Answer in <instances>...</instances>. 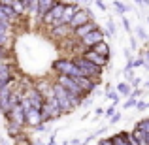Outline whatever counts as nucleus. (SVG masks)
<instances>
[{"label": "nucleus", "instance_id": "393cba45", "mask_svg": "<svg viewBox=\"0 0 149 145\" xmlns=\"http://www.w3.org/2000/svg\"><path fill=\"white\" fill-rule=\"evenodd\" d=\"M113 8H115V11H117V13H121V15H125L128 11V6H127V4H123V2H119V0L113 2Z\"/></svg>", "mask_w": 149, "mask_h": 145}, {"label": "nucleus", "instance_id": "2eb2a0df", "mask_svg": "<svg viewBox=\"0 0 149 145\" xmlns=\"http://www.w3.org/2000/svg\"><path fill=\"white\" fill-rule=\"evenodd\" d=\"M55 6L53 0H38V11H36V17L38 21H42V19L45 17V15L51 11V8Z\"/></svg>", "mask_w": 149, "mask_h": 145}, {"label": "nucleus", "instance_id": "a878e982", "mask_svg": "<svg viewBox=\"0 0 149 145\" xmlns=\"http://www.w3.org/2000/svg\"><path fill=\"white\" fill-rule=\"evenodd\" d=\"M106 96H108L109 100H113V105H117V104H119V94H117L115 91H111V89H109V91L106 92Z\"/></svg>", "mask_w": 149, "mask_h": 145}, {"label": "nucleus", "instance_id": "dca6fc26", "mask_svg": "<svg viewBox=\"0 0 149 145\" xmlns=\"http://www.w3.org/2000/svg\"><path fill=\"white\" fill-rule=\"evenodd\" d=\"M13 79V70H11V66H8V68L0 70V89L6 87L10 81Z\"/></svg>", "mask_w": 149, "mask_h": 145}, {"label": "nucleus", "instance_id": "bb28decb", "mask_svg": "<svg viewBox=\"0 0 149 145\" xmlns=\"http://www.w3.org/2000/svg\"><path fill=\"white\" fill-rule=\"evenodd\" d=\"M125 139H127L128 145H140L138 142H136V138L132 136V132H125Z\"/></svg>", "mask_w": 149, "mask_h": 145}, {"label": "nucleus", "instance_id": "e433bc0d", "mask_svg": "<svg viewBox=\"0 0 149 145\" xmlns=\"http://www.w3.org/2000/svg\"><path fill=\"white\" fill-rule=\"evenodd\" d=\"M136 32H138V36H140V38H142V40H147V36H146V30H143V28H142V26H140V28H138V30H136Z\"/></svg>", "mask_w": 149, "mask_h": 145}, {"label": "nucleus", "instance_id": "4c0bfd02", "mask_svg": "<svg viewBox=\"0 0 149 145\" xmlns=\"http://www.w3.org/2000/svg\"><path fill=\"white\" fill-rule=\"evenodd\" d=\"M142 58H143V62H146V64H149V49L142 53Z\"/></svg>", "mask_w": 149, "mask_h": 145}, {"label": "nucleus", "instance_id": "37998d69", "mask_svg": "<svg viewBox=\"0 0 149 145\" xmlns=\"http://www.w3.org/2000/svg\"><path fill=\"white\" fill-rule=\"evenodd\" d=\"M117 121H121V113H119V111H117L115 115L111 117V123H117Z\"/></svg>", "mask_w": 149, "mask_h": 145}, {"label": "nucleus", "instance_id": "20e7f679", "mask_svg": "<svg viewBox=\"0 0 149 145\" xmlns=\"http://www.w3.org/2000/svg\"><path fill=\"white\" fill-rule=\"evenodd\" d=\"M57 85H61L62 89H64L66 92H70V94L77 96V98H87L83 91H81V87L77 85V81L74 79V77H66V76H57V81H55Z\"/></svg>", "mask_w": 149, "mask_h": 145}, {"label": "nucleus", "instance_id": "ddd939ff", "mask_svg": "<svg viewBox=\"0 0 149 145\" xmlns=\"http://www.w3.org/2000/svg\"><path fill=\"white\" fill-rule=\"evenodd\" d=\"M25 124L30 128H36L38 124H42V113L38 109H30L25 113Z\"/></svg>", "mask_w": 149, "mask_h": 145}, {"label": "nucleus", "instance_id": "c9c22d12", "mask_svg": "<svg viewBox=\"0 0 149 145\" xmlns=\"http://www.w3.org/2000/svg\"><path fill=\"white\" fill-rule=\"evenodd\" d=\"M147 105H149V102H138V104H136V108H138L140 111H143V109H146Z\"/></svg>", "mask_w": 149, "mask_h": 145}, {"label": "nucleus", "instance_id": "c03bdc74", "mask_svg": "<svg viewBox=\"0 0 149 145\" xmlns=\"http://www.w3.org/2000/svg\"><path fill=\"white\" fill-rule=\"evenodd\" d=\"M96 6H98V10H102V11L106 10V2H102V0H98V2H96Z\"/></svg>", "mask_w": 149, "mask_h": 145}, {"label": "nucleus", "instance_id": "1a4fd4ad", "mask_svg": "<svg viewBox=\"0 0 149 145\" xmlns=\"http://www.w3.org/2000/svg\"><path fill=\"white\" fill-rule=\"evenodd\" d=\"M98 28H100V26H98V23H96V21H89V23H85L83 26H79V28H76V30H74V34H72V36L76 38L77 42H79V40H83V38L87 36V34L95 32V30H98Z\"/></svg>", "mask_w": 149, "mask_h": 145}, {"label": "nucleus", "instance_id": "c756f323", "mask_svg": "<svg viewBox=\"0 0 149 145\" xmlns=\"http://www.w3.org/2000/svg\"><path fill=\"white\" fill-rule=\"evenodd\" d=\"M146 62H143V58L142 57H138L136 60H132V68H140V66H143Z\"/></svg>", "mask_w": 149, "mask_h": 145}, {"label": "nucleus", "instance_id": "f704fd0d", "mask_svg": "<svg viewBox=\"0 0 149 145\" xmlns=\"http://www.w3.org/2000/svg\"><path fill=\"white\" fill-rule=\"evenodd\" d=\"M125 77H127V83L130 85L132 79H134V74H132V72H125Z\"/></svg>", "mask_w": 149, "mask_h": 145}, {"label": "nucleus", "instance_id": "a18cd8bd", "mask_svg": "<svg viewBox=\"0 0 149 145\" xmlns=\"http://www.w3.org/2000/svg\"><path fill=\"white\" fill-rule=\"evenodd\" d=\"M98 145H113V143H111V142H109V138H108V139H102V142H100Z\"/></svg>", "mask_w": 149, "mask_h": 145}, {"label": "nucleus", "instance_id": "a19ab883", "mask_svg": "<svg viewBox=\"0 0 149 145\" xmlns=\"http://www.w3.org/2000/svg\"><path fill=\"white\" fill-rule=\"evenodd\" d=\"M130 47H132V49L138 47V42H136V38H134V36H130Z\"/></svg>", "mask_w": 149, "mask_h": 145}, {"label": "nucleus", "instance_id": "7c9ffc66", "mask_svg": "<svg viewBox=\"0 0 149 145\" xmlns=\"http://www.w3.org/2000/svg\"><path fill=\"white\" fill-rule=\"evenodd\" d=\"M108 34H111V36H113V34H115V23H113L111 19H109V21H108Z\"/></svg>", "mask_w": 149, "mask_h": 145}, {"label": "nucleus", "instance_id": "49530a36", "mask_svg": "<svg viewBox=\"0 0 149 145\" xmlns=\"http://www.w3.org/2000/svg\"><path fill=\"white\" fill-rule=\"evenodd\" d=\"M143 87H149V81H146V83H143Z\"/></svg>", "mask_w": 149, "mask_h": 145}, {"label": "nucleus", "instance_id": "39448f33", "mask_svg": "<svg viewBox=\"0 0 149 145\" xmlns=\"http://www.w3.org/2000/svg\"><path fill=\"white\" fill-rule=\"evenodd\" d=\"M89 21H93V13H91V10H83V8H81L79 11H77L76 15H74L72 17V21H70V28L72 30H76V28H79V26H83L85 23H89Z\"/></svg>", "mask_w": 149, "mask_h": 145}, {"label": "nucleus", "instance_id": "4468645a", "mask_svg": "<svg viewBox=\"0 0 149 145\" xmlns=\"http://www.w3.org/2000/svg\"><path fill=\"white\" fill-rule=\"evenodd\" d=\"M76 81H77V85L81 87V91H83V92H85L87 96L91 94V92L95 91L96 87H98V83H96V81L89 79V77H83V76H81V77H76Z\"/></svg>", "mask_w": 149, "mask_h": 145}, {"label": "nucleus", "instance_id": "f3484780", "mask_svg": "<svg viewBox=\"0 0 149 145\" xmlns=\"http://www.w3.org/2000/svg\"><path fill=\"white\" fill-rule=\"evenodd\" d=\"M10 6H11V10H13V13L17 15V17H23V15H26L25 2H23V0H10Z\"/></svg>", "mask_w": 149, "mask_h": 145}, {"label": "nucleus", "instance_id": "f8f14e48", "mask_svg": "<svg viewBox=\"0 0 149 145\" xmlns=\"http://www.w3.org/2000/svg\"><path fill=\"white\" fill-rule=\"evenodd\" d=\"M8 121H10V123L19 124L21 128L25 126V111H23L21 105H15V108H11L10 115H8Z\"/></svg>", "mask_w": 149, "mask_h": 145}, {"label": "nucleus", "instance_id": "5701e85b", "mask_svg": "<svg viewBox=\"0 0 149 145\" xmlns=\"http://www.w3.org/2000/svg\"><path fill=\"white\" fill-rule=\"evenodd\" d=\"M130 91H132V89H130V85H128L127 81H125V83H119V85H117V94L128 96V94H130Z\"/></svg>", "mask_w": 149, "mask_h": 145}, {"label": "nucleus", "instance_id": "c85d7f7f", "mask_svg": "<svg viewBox=\"0 0 149 145\" xmlns=\"http://www.w3.org/2000/svg\"><path fill=\"white\" fill-rule=\"evenodd\" d=\"M136 104H138V100H136V98H128V100L125 102V105H123V108H125V109H128V108H134Z\"/></svg>", "mask_w": 149, "mask_h": 145}, {"label": "nucleus", "instance_id": "9b49d317", "mask_svg": "<svg viewBox=\"0 0 149 145\" xmlns=\"http://www.w3.org/2000/svg\"><path fill=\"white\" fill-rule=\"evenodd\" d=\"M81 10V6L79 4H70V2H66V8H64V13H62V19H61V25H70V21H72V17L77 13V11Z\"/></svg>", "mask_w": 149, "mask_h": 145}, {"label": "nucleus", "instance_id": "f257e3e1", "mask_svg": "<svg viewBox=\"0 0 149 145\" xmlns=\"http://www.w3.org/2000/svg\"><path fill=\"white\" fill-rule=\"evenodd\" d=\"M72 60H74V64L79 68V72H81V76H83V77H89V79L96 81V83L100 81V77H102V68L95 66L93 62H89V60H85L81 55H76Z\"/></svg>", "mask_w": 149, "mask_h": 145}, {"label": "nucleus", "instance_id": "6ab92c4d", "mask_svg": "<svg viewBox=\"0 0 149 145\" xmlns=\"http://www.w3.org/2000/svg\"><path fill=\"white\" fill-rule=\"evenodd\" d=\"M93 51L98 53V55H102V57H106V58H109V45H108V42H102V44L95 45Z\"/></svg>", "mask_w": 149, "mask_h": 145}, {"label": "nucleus", "instance_id": "cd10ccee", "mask_svg": "<svg viewBox=\"0 0 149 145\" xmlns=\"http://www.w3.org/2000/svg\"><path fill=\"white\" fill-rule=\"evenodd\" d=\"M8 66H11V57H8V58H0V70L8 68Z\"/></svg>", "mask_w": 149, "mask_h": 145}, {"label": "nucleus", "instance_id": "423d86ee", "mask_svg": "<svg viewBox=\"0 0 149 145\" xmlns=\"http://www.w3.org/2000/svg\"><path fill=\"white\" fill-rule=\"evenodd\" d=\"M102 42H106V40H104V32L98 28V30H95V32L87 34L83 40H79V44H81V47H83V49H93L95 45L102 44Z\"/></svg>", "mask_w": 149, "mask_h": 145}, {"label": "nucleus", "instance_id": "6e6552de", "mask_svg": "<svg viewBox=\"0 0 149 145\" xmlns=\"http://www.w3.org/2000/svg\"><path fill=\"white\" fill-rule=\"evenodd\" d=\"M81 57H83L85 60L93 62L95 66H98V68H104V66H108V62H109V58H106V57H102V55L95 53L93 49H85L83 53H81Z\"/></svg>", "mask_w": 149, "mask_h": 145}, {"label": "nucleus", "instance_id": "473e14b6", "mask_svg": "<svg viewBox=\"0 0 149 145\" xmlns=\"http://www.w3.org/2000/svg\"><path fill=\"white\" fill-rule=\"evenodd\" d=\"M140 83H142V79H140V77H134L132 83H130V89H140Z\"/></svg>", "mask_w": 149, "mask_h": 145}, {"label": "nucleus", "instance_id": "f03ea898", "mask_svg": "<svg viewBox=\"0 0 149 145\" xmlns=\"http://www.w3.org/2000/svg\"><path fill=\"white\" fill-rule=\"evenodd\" d=\"M53 70L58 74V76H66V77H81V72L79 68H77L76 64H74L72 58H57V60L53 62Z\"/></svg>", "mask_w": 149, "mask_h": 145}, {"label": "nucleus", "instance_id": "ea45409f", "mask_svg": "<svg viewBox=\"0 0 149 145\" xmlns=\"http://www.w3.org/2000/svg\"><path fill=\"white\" fill-rule=\"evenodd\" d=\"M34 130H36V132H40V134H44V132H45V124H44V123H42V124H38V126L34 128Z\"/></svg>", "mask_w": 149, "mask_h": 145}, {"label": "nucleus", "instance_id": "79ce46f5", "mask_svg": "<svg viewBox=\"0 0 149 145\" xmlns=\"http://www.w3.org/2000/svg\"><path fill=\"white\" fill-rule=\"evenodd\" d=\"M106 113H108V115H115V105H111V108H108V109H106Z\"/></svg>", "mask_w": 149, "mask_h": 145}, {"label": "nucleus", "instance_id": "58836bf2", "mask_svg": "<svg viewBox=\"0 0 149 145\" xmlns=\"http://www.w3.org/2000/svg\"><path fill=\"white\" fill-rule=\"evenodd\" d=\"M142 94V89H134V91H132V96L130 98H136V100H138V96Z\"/></svg>", "mask_w": 149, "mask_h": 145}, {"label": "nucleus", "instance_id": "7ed1b4c3", "mask_svg": "<svg viewBox=\"0 0 149 145\" xmlns=\"http://www.w3.org/2000/svg\"><path fill=\"white\" fill-rule=\"evenodd\" d=\"M40 113H42V123H44V124L49 123L51 119H58V117L62 115V111L58 109V104H57V100H55V98H49V100L44 102Z\"/></svg>", "mask_w": 149, "mask_h": 145}, {"label": "nucleus", "instance_id": "0eeeda50", "mask_svg": "<svg viewBox=\"0 0 149 145\" xmlns=\"http://www.w3.org/2000/svg\"><path fill=\"white\" fill-rule=\"evenodd\" d=\"M23 94H25V98L29 100L30 108H32V109H38V111H40L45 100H44V96H42L40 92L36 91V89H34V87H30V89H26V91L23 92Z\"/></svg>", "mask_w": 149, "mask_h": 145}, {"label": "nucleus", "instance_id": "aec40b11", "mask_svg": "<svg viewBox=\"0 0 149 145\" xmlns=\"http://www.w3.org/2000/svg\"><path fill=\"white\" fill-rule=\"evenodd\" d=\"M23 2H25V10H26V13L36 15V11H38V0H23Z\"/></svg>", "mask_w": 149, "mask_h": 145}, {"label": "nucleus", "instance_id": "4be33fe9", "mask_svg": "<svg viewBox=\"0 0 149 145\" xmlns=\"http://www.w3.org/2000/svg\"><path fill=\"white\" fill-rule=\"evenodd\" d=\"M132 136L136 138V142H138L140 145H149L147 143V136L143 134V132H140V130H136V128H134V130H132Z\"/></svg>", "mask_w": 149, "mask_h": 145}, {"label": "nucleus", "instance_id": "a211bd4d", "mask_svg": "<svg viewBox=\"0 0 149 145\" xmlns=\"http://www.w3.org/2000/svg\"><path fill=\"white\" fill-rule=\"evenodd\" d=\"M23 134V128L19 126V124H15V123H10V121H8V136H10V138H17V136H21Z\"/></svg>", "mask_w": 149, "mask_h": 145}, {"label": "nucleus", "instance_id": "9d476101", "mask_svg": "<svg viewBox=\"0 0 149 145\" xmlns=\"http://www.w3.org/2000/svg\"><path fill=\"white\" fill-rule=\"evenodd\" d=\"M49 34L53 40H66V38H70L74 34V30L70 28L68 25H61V26H53V28H49Z\"/></svg>", "mask_w": 149, "mask_h": 145}, {"label": "nucleus", "instance_id": "72a5a7b5", "mask_svg": "<svg viewBox=\"0 0 149 145\" xmlns=\"http://www.w3.org/2000/svg\"><path fill=\"white\" fill-rule=\"evenodd\" d=\"M123 26H125V30H127V32H130V23H128V19L125 17V15H123Z\"/></svg>", "mask_w": 149, "mask_h": 145}, {"label": "nucleus", "instance_id": "412c9836", "mask_svg": "<svg viewBox=\"0 0 149 145\" xmlns=\"http://www.w3.org/2000/svg\"><path fill=\"white\" fill-rule=\"evenodd\" d=\"M109 142H111L113 145H128L127 139H125V132H117L115 136H111V138H109Z\"/></svg>", "mask_w": 149, "mask_h": 145}, {"label": "nucleus", "instance_id": "b1692460", "mask_svg": "<svg viewBox=\"0 0 149 145\" xmlns=\"http://www.w3.org/2000/svg\"><path fill=\"white\" fill-rule=\"evenodd\" d=\"M136 130H140V132H143V134H149V119H142V121H138V124H136Z\"/></svg>", "mask_w": 149, "mask_h": 145}, {"label": "nucleus", "instance_id": "2f4dec72", "mask_svg": "<svg viewBox=\"0 0 149 145\" xmlns=\"http://www.w3.org/2000/svg\"><path fill=\"white\" fill-rule=\"evenodd\" d=\"M10 57V47H0V58H8Z\"/></svg>", "mask_w": 149, "mask_h": 145}]
</instances>
